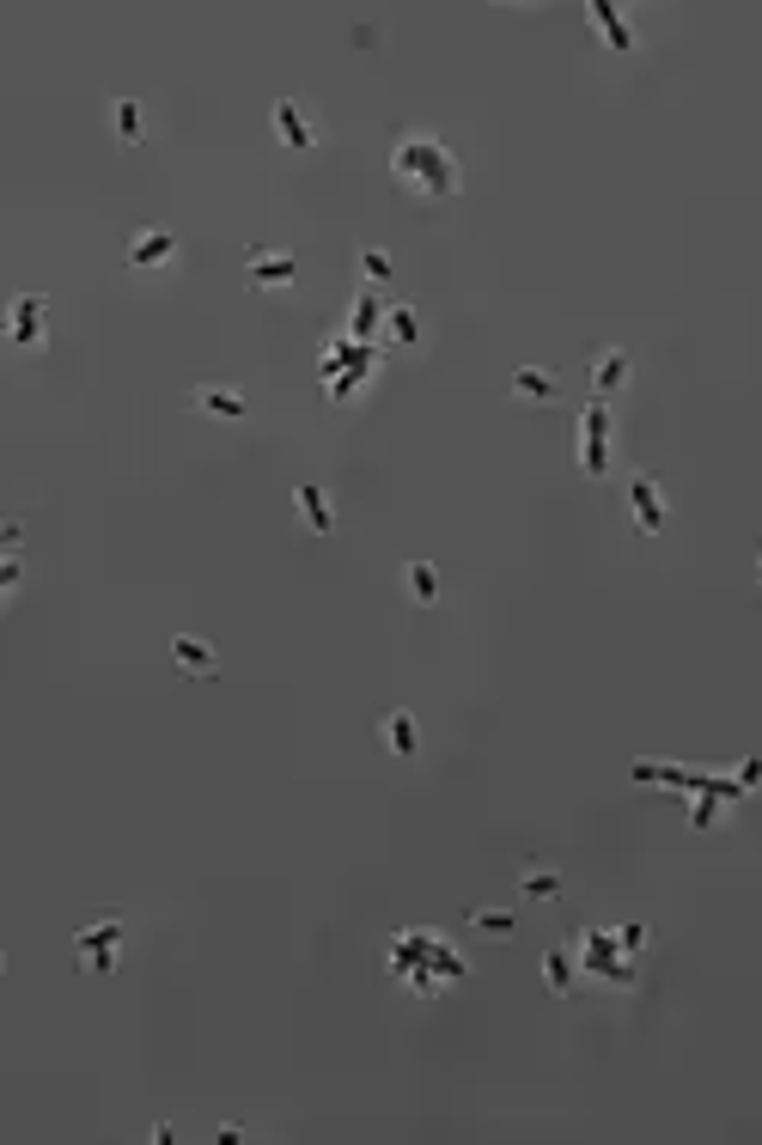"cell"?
<instances>
[{"instance_id": "7402d4cb", "label": "cell", "mask_w": 762, "mask_h": 1145, "mask_svg": "<svg viewBox=\"0 0 762 1145\" xmlns=\"http://www.w3.org/2000/svg\"><path fill=\"white\" fill-rule=\"evenodd\" d=\"M384 330H391V335H397V342H403V348H416V342H421V317H416V311H409V305H391V317H384Z\"/></svg>"}, {"instance_id": "ffe728a7", "label": "cell", "mask_w": 762, "mask_h": 1145, "mask_svg": "<svg viewBox=\"0 0 762 1145\" xmlns=\"http://www.w3.org/2000/svg\"><path fill=\"white\" fill-rule=\"evenodd\" d=\"M403 579H409V597H416V604H433V597H439V572L428 561H409Z\"/></svg>"}, {"instance_id": "6da1fadb", "label": "cell", "mask_w": 762, "mask_h": 1145, "mask_svg": "<svg viewBox=\"0 0 762 1145\" xmlns=\"http://www.w3.org/2000/svg\"><path fill=\"white\" fill-rule=\"evenodd\" d=\"M391 172H397V184H409L416 195H433V202L439 195H458V159H451L433 135H403L397 140Z\"/></svg>"}, {"instance_id": "2e32d148", "label": "cell", "mask_w": 762, "mask_h": 1145, "mask_svg": "<svg viewBox=\"0 0 762 1145\" xmlns=\"http://www.w3.org/2000/svg\"><path fill=\"white\" fill-rule=\"evenodd\" d=\"M37 335H43V299H37V293H25L19 305H12V342H19V348H31Z\"/></svg>"}, {"instance_id": "7c38bea8", "label": "cell", "mask_w": 762, "mask_h": 1145, "mask_svg": "<svg viewBox=\"0 0 762 1145\" xmlns=\"http://www.w3.org/2000/svg\"><path fill=\"white\" fill-rule=\"evenodd\" d=\"M623 384H628V354H623V348H604V354L592 360V397L604 402V397H616Z\"/></svg>"}, {"instance_id": "d6986e66", "label": "cell", "mask_w": 762, "mask_h": 1145, "mask_svg": "<svg viewBox=\"0 0 762 1145\" xmlns=\"http://www.w3.org/2000/svg\"><path fill=\"white\" fill-rule=\"evenodd\" d=\"M384 317H391V311H384V305H379V286H367V293H360V299H354V335H360V342H367V335H372V330H379V323H384Z\"/></svg>"}, {"instance_id": "4316f807", "label": "cell", "mask_w": 762, "mask_h": 1145, "mask_svg": "<svg viewBox=\"0 0 762 1145\" xmlns=\"http://www.w3.org/2000/svg\"><path fill=\"white\" fill-rule=\"evenodd\" d=\"M756 579H762V542H756Z\"/></svg>"}, {"instance_id": "9a60e30c", "label": "cell", "mask_w": 762, "mask_h": 1145, "mask_svg": "<svg viewBox=\"0 0 762 1145\" xmlns=\"http://www.w3.org/2000/svg\"><path fill=\"white\" fill-rule=\"evenodd\" d=\"M592 19H598L604 43H610L616 56H628V49H635V31H628V25H623V12H616L610 0H592Z\"/></svg>"}, {"instance_id": "277c9868", "label": "cell", "mask_w": 762, "mask_h": 1145, "mask_svg": "<svg viewBox=\"0 0 762 1145\" xmlns=\"http://www.w3.org/2000/svg\"><path fill=\"white\" fill-rule=\"evenodd\" d=\"M116 945H123V920H98V927H80L74 932V957H80L86 975H110L116 969Z\"/></svg>"}, {"instance_id": "52a82bcc", "label": "cell", "mask_w": 762, "mask_h": 1145, "mask_svg": "<svg viewBox=\"0 0 762 1145\" xmlns=\"http://www.w3.org/2000/svg\"><path fill=\"white\" fill-rule=\"evenodd\" d=\"M165 263H177V232L140 226L135 238H128V268H165Z\"/></svg>"}, {"instance_id": "cb8c5ba5", "label": "cell", "mask_w": 762, "mask_h": 1145, "mask_svg": "<svg viewBox=\"0 0 762 1145\" xmlns=\"http://www.w3.org/2000/svg\"><path fill=\"white\" fill-rule=\"evenodd\" d=\"M463 920H470V927H482V932H500V939H507V932L519 927V920H512V914H495V908H470V914H463Z\"/></svg>"}, {"instance_id": "5bb4252c", "label": "cell", "mask_w": 762, "mask_h": 1145, "mask_svg": "<svg viewBox=\"0 0 762 1145\" xmlns=\"http://www.w3.org/2000/svg\"><path fill=\"white\" fill-rule=\"evenodd\" d=\"M293 256L287 251H251V286H287Z\"/></svg>"}, {"instance_id": "44dd1931", "label": "cell", "mask_w": 762, "mask_h": 1145, "mask_svg": "<svg viewBox=\"0 0 762 1145\" xmlns=\"http://www.w3.org/2000/svg\"><path fill=\"white\" fill-rule=\"evenodd\" d=\"M544 981H549V994H574V957H567V951H549V957H544Z\"/></svg>"}, {"instance_id": "d4e9b609", "label": "cell", "mask_w": 762, "mask_h": 1145, "mask_svg": "<svg viewBox=\"0 0 762 1145\" xmlns=\"http://www.w3.org/2000/svg\"><path fill=\"white\" fill-rule=\"evenodd\" d=\"M525 896H544V902H555V896H561V878H555V871H525Z\"/></svg>"}, {"instance_id": "484cf974", "label": "cell", "mask_w": 762, "mask_h": 1145, "mask_svg": "<svg viewBox=\"0 0 762 1145\" xmlns=\"http://www.w3.org/2000/svg\"><path fill=\"white\" fill-rule=\"evenodd\" d=\"M616 939H623V951H641V945H647V927H623Z\"/></svg>"}, {"instance_id": "ac0fdd59", "label": "cell", "mask_w": 762, "mask_h": 1145, "mask_svg": "<svg viewBox=\"0 0 762 1145\" xmlns=\"http://www.w3.org/2000/svg\"><path fill=\"white\" fill-rule=\"evenodd\" d=\"M512 390H519L525 402H555V390H561V384H555V372H544V366H519V372H512Z\"/></svg>"}, {"instance_id": "e0dca14e", "label": "cell", "mask_w": 762, "mask_h": 1145, "mask_svg": "<svg viewBox=\"0 0 762 1145\" xmlns=\"http://www.w3.org/2000/svg\"><path fill=\"white\" fill-rule=\"evenodd\" d=\"M110 128H116V140H123V147H140V135H147V116H140V104H135V98H116V104H110Z\"/></svg>"}, {"instance_id": "8fae6325", "label": "cell", "mask_w": 762, "mask_h": 1145, "mask_svg": "<svg viewBox=\"0 0 762 1145\" xmlns=\"http://www.w3.org/2000/svg\"><path fill=\"white\" fill-rule=\"evenodd\" d=\"M379 737H384V744H391L403 762H409V756H421V732H416V713H409V707L384 713V720H379Z\"/></svg>"}, {"instance_id": "ba28073f", "label": "cell", "mask_w": 762, "mask_h": 1145, "mask_svg": "<svg viewBox=\"0 0 762 1145\" xmlns=\"http://www.w3.org/2000/svg\"><path fill=\"white\" fill-rule=\"evenodd\" d=\"M628 512H635V530H641V537H658V530H665V493H658L653 476H635V481H628Z\"/></svg>"}, {"instance_id": "3957f363", "label": "cell", "mask_w": 762, "mask_h": 1145, "mask_svg": "<svg viewBox=\"0 0 762 1145\" xmlns=\"http://www.w3.org/2000/svg\"><path fill=\"white\" fill-rule=\"evenodd\" d=\"M579 470L592 481L610 476V409H604L598 397L586 402V414H579Z\"/></svg>"}, {"instance_id": "4fadbf2b", "label": "cell", "mask_w": 762, "mask_h": 1145, "mask_svg": "<svg viewBox=\"0 0 762 1145\" xmlns=\"http://www.w3.org/2000/svg\"><path fill=\"white\" fill-rule=\"evenodd\" d=\"M293 500H300V518H305V530H318V537H330V530H335V518H330V493L318 488V481H300V493H293Z\"/></svg>"}, {"instance_id": "30bf717a", "label": "cell", "mask_w": 762, "mask_h": 1145, "mask_svg": "<svg viewBox=\"0 0 762 1145\" xmlns=\"http://www.w3.org/2000/svg\"><path fill=\"white\" fill-rule=\"evenodd\" d=\"M172 665L184 671V676H219L214 646H208V640H196V634H177V640H172Z\"/></svg>"}, {"instance_id": "9c48e42d", "label": "cell", "mask_w": 762, "mask_h": 1145, "mask_svg": "<svg viewBox=\"0 0 762 1145\" xmlns=\"http://www.w3.org/2000/svg\"><path fill=\"white\" fill-rule=\"evenodd\" d=\"M189 409L219 414V421H244V414H251V402H244L238 390H226V384H196V390H189Z\"/></svg>"}, {"instance_id": "8992f818", "label": "cell", "mask_w": 762, "mask_h": 1145, "mask_svg": "<svg viewBox=\"0 0 762 1145\" xmlns=\"http://www.w3.org/2000/svg\"><path fill=\"white\" fill-rule=\"evenodd\" d=\"M275 140H281V147H293V153H312L318 147V123H312V110H305L300 98H275Z\"/></svg>"}, {"instance_id": "7a4b0ae2", "label": "cell", "mask_w": 762, "mask_h": 1145, "mask_svg": "<svg viewBox=\"0 0 762 1145\" xmlns=\"http://www.w3.org/2000/svg\"><path fill=\"white\" fill-rule=\"evenodd\" d=\"M391 975H409L416 994H433L439 975H446V981H463V957L446 951L433 932H403V939H391Z\"/></svg>"}, {"instance_id": "603a6c76", "label": "cell", "mask_w": 762, "mask_h": 1145, "mask_svg": "<svg viewBox=\"0 0 762 1145\" xmlns=\"http://www.w3.org/2000/svg\"><path fill=\"white\" fill-rule=\"evenodd\" d=\"M360 275H367V286H384V281H391V256L367 244V251H360Z\"/></svg>"}, {"instance_id": "5b68a950", "label": "cell", "mask_w": 762, "mask_h": 1145, "mask_svg": "<svg viewBox=\"0 0 762 1145\" xmlns=\"http://www.w3.org/2000/svg\"><path fill=\"white\" fill-rule=\"evenodd\" d=\"M616 951H623V939H610V932H579V962H586V975H610L616 987H635V969H623Z\"/></svg>"}]
</instances>
